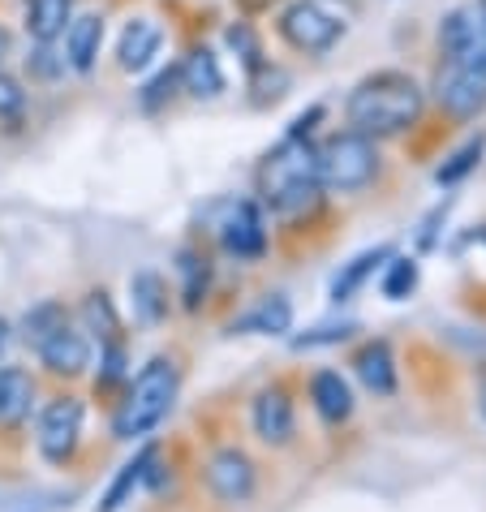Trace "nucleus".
Masks as SVG:
<instances>
[{
    "mask_svg": "<svg viewBox=\"0 0 486 512\" xmlns=\"http://www.w3.org/2000/svg\"><path fill=\"white\" fill-rule=\"evenodd\" d=\"M177 69H181V87L194 99H216L224 91V69H220V56L211 48H194Z\"/></svg>",
    "mask_w": 486,
    "mask_h": 512,
    "instance_id": "obj_18",
    "label": "nucleus"
},
{
    "mask_svg": "<svg viewBox=\"0 0 486 512\" xmlns=\"http://www.w3.org/2000/svg\"><path fill=\"white\" fill-rule=\"evenodd\" d=\"M82 418H87V409H82L78 396H56V401L44 405L39 431H35V444L44 452V461L52 465L74 461V452L82 444Z\"/></svg>",
    "mask_w": 486,
    "mask_h": 512,
    "instance_id": "obj_6",
    "label": "nucleus"
},
{
    "mask_svg": "<svg viewBox=\"0 0 486 512\" xmlns=\"http://www.w3.org/2000/svg\"><path fill=\"white\" fill-rule=\"evenodd\" d=\"M319 160L302 134H289L280 147H271L259 164V198L276 216H302L319 207Z\"/></svg>",
    "mask_w": 486,
    "mask_h": 512,
    "instance_id": "obj_2",
    "label": "nucleus"
},
{
    "mask_svg": "<svg viewBox=\"0 0 486 512\" xmlns=\"http://www.w3.org/2000/svg\"><path fill=\"white\" fill-rule=\"evenodd\" d=\"M69 323V310H65V302H39V306H31L22 315V323H18V332H22V340L26 345H39V340H48L56 327H65Z\"/></svg>",
    "mask_w": 486,
    "mask_h": 512,
    "instance_id": "obj_26",
    "label": "nucleus"
},
{
    "mask_svg": "<svg viewBox=\"0 0 486 512\" xmlns=\"http://www.w3.org/2000/svg\"><path fill=\"white\" fill-rule=\"evenodd\" d=\"M177 276H181V306L198 310L207 302V284H211V263L198 250H181L177 254Z\"/></svg>",
    "mask_w": 486,
    "mask_h": 512,
    "instance_id": "obj_24",
    "label": "nucleus"
},
{
    "mask_svg": "<svg viewBox=\"0 0 486 512\" xmlns=\"http://www.w3.org/2000/svg\"><path fill=\"white\" fill-rule=\"evenodd\" d=\"M181 371L173 358H151L130 383V392L121 396L117 414H112V435L117 439H142L168 418V409L177 401Z\"/></svg>",
    "mask_w": 486,
    "mask_h": 512,
    "instance_id": "obj_3",
    "label": "nucleus"
},
{
    "mask_svg": "<svg viewBox=\"0 0 486 512\" xmlns=\"http://www.w3.org/2000/svg\"><path fill=\"white\" fill-rule=\"evenodd\" d=\"M35 409V379L22 366H0V426L18 431Z\"/></svg>",
    "mask_w": 486,
    "mask_h": 512,
    "instance_id": "obj_16",
    "label": "nucleus"
},
{
    "mask_svg": "<svg viewBox=\"0 0 486 512\" xmlns=\"http://www.w3.org/2000/svg\"><path fill=\"white\" fill-rule=\"evenodd\" d=\"M82 332H91L99 345H117L121 340V315H117V306H112V297L104 289H95L87 293V302H82Z\"/></svg>",
    "mask_w": 486,
    "mask_h": 512,
    "instance_id": "obj_23",
    "label": "nucleus"
},
{
    "mask_svg": "<svg viewBox=\"0 0 486 512\" xmlns=\"http://www.w3.org/2000/svg\"><path fill=\"white\" fill-rule=\"evenodd\" d=\"M314 160H319V181L336 194H357L366 190L379 173V151H375V138L357 134V130H340L314 147Z\"/></svg>",
    "mask_w": 486,
    "mask_h": 512,
    "instance_id": "obj_4",
    "label": "nucleus"
},
{
    "mask_svg": "<svg viewBox=\"0 0 486 512\" xmlns=\"http://www.w3.org/2000/svg\"><path fill=\"white\" fill-rule=\"evenodd\" d=\"M293 327V302L284 293H267L246 319L233 323V332H259V336H284Z\"/></svg>",
    "mask_w": 486,
    "mask_h": 512,
    "instance_id": "obj_20",
    "label": "nucleus"
},
{
    "mask_svg": "<svg viewBox=\"0 0 486 512\" xmlns=\"http://www.w3.org/2000/svg\"><path fill=\"white\" fill-rule=\"evenodd\" d=\"M22 108H26V91L0 69V117H18Z\"/></svg>",
    "mask_w": 486,
    "mask_h": 512,
    "instance_id": "obj_32",
    "label": "nucleus"
},
{
    "mask_svg": "<svg viewBox=\"0 0 486 512\" xmlns=\"http://www.w3.org/2000/svg\"><path fill=\"white\" fill-rule=\"evenodd\" d=\"M35 353H39V366H44L48 375L78 379V375H87V366H91V336L82 332V327L65 323V327H56L48 340H39Z\"/></svg>",
    "mask_w": 486,
    "mask_h": 512,
    "instance_id": "obj_11",
    "label": "nucleus"
},
{
    "mask_svg": "<svg viewBox=\"0 0 486 512\" xmlns=\"http://www.w3.org/2000/svg\"><path fill=\"white\" fill-rule=\"evenodd\" d=\"M155 457H160V452H155V448H142V452H138V457H134L130 465H121L117 482H112V487H108V495H104V500H99V508H95V512H117L121 504H130V495L138 491V482L151 474Z\"/></svg>",
    "mask_w": 486,
    "mask_h": 512,
    "instance_id": "obj_25",
    "label": "nucleus"
},
{
    "mask_svg": "<svg viewBox=\"0 0 486 512\" xmlns=\"http://www.w3.org/2000/svg\"><path fill=\"white\" fill-rule=\"evenodd\" d=\"M9 56H13V35L5 31V26H0V69H5Z\"/></svg>",
    "mask_w": 486,
    "mask_h": 512,
    "instance_id": "obj_34",
    "label": "nucleus"
},
{
    "mask_svg": "<svg viewBox=\"0 0 486 512\" xmlns=\"http://www.w3.org/2000/svg\"><path fill=\"white\" fill-rule=\"evenodd\" d=\"M482 13H486V0H482Z\"/></svg>",
    "mask_w": 486,
    "mask_h": 512,
    "instance_id": "obj_37",
    "label": "nucleus"
},
{
    "mask_svg": "<svg viewBox=\"0 0 486 512\" xmlns=\"http://www.w3.org/2000/svg\"><path fill=\"white\" fill-rule=\"evenodd\" d=\"M228 44H233L237 52H241V61H246L254 74L263 69V52H259V39H254V31L246 22H237V26H228Z\"/></svg>",
    "mask_w": 486,
    "mask_h": 512,
    "instance_id": "obj_30",
    "label": "nucleus"
},
{
    "mask_svg": "<svg viewBox=\"0 0 486 512\" xmlns=\"http://www.w3.org/2000/svg\"><path fill=\"white\" fill-rule=\"evenodd\" d=\"M353 375L362 379L366 392L392 396L396 392V358H392L388 340H366V345L353 353Z\"/></svg>",
    "mask_w": 486,
    "mask_h": 512,
    "instance_id": "obj_15",
    "label": "nucleus"
},
{
    "mask_svg": "<svg viewBox=\"0 0 486 512\" xmlns=\"http://www.w3.org/2000/svg\"><path fill=\"white\" fill-rule=\"evenodd\" d=\"M99 48H104V18H99V13H87V18H74L65 26V65L69 69L87 74Z\"/></svg>",
    "mask_w": 486,
    "mask_h": 512,
    "instance_id": "obj_17",
    "label": "nucleus"
},
{
    "mask_svg": "<svg viewBox=\"0 0 486 512\" xmlns=\"http://www.w3.org/2000/svg\"><path fill=\"white\" fill-rule=\"evenodd\" d=\"M413 289H418V259H409V254H392L388 272H383V297H388V302H405Z\"/></svg>",
    "mask_w": 486,
    "mask_h": 512,
    "instance_id": "obj_27",
    "label": "nucleus"
},
{
    "mask_svg": "<svg viewBox=\"0 0 486 512\" xmlns=\"http://www.w3.org/2000/svg\"><path fill=\"white\" fill-rule=\"evenodd\" d=\"M482 151H486V138L465 142V147L456 151L452 160H448V164H443L439 173H435V177H439V186H456V181H461L465 173H474V168H478V160H482Z\"/></svg>",
    "mask_w": 486,
    "mask_h": 512,
    "instance_id": "obj_28",
    "label": "nucleus"
},
{
    "mask_svg": "<svg viewBox=\"0 0 486 512\" xmlns=\"http://www.w3.org/2000/svg\"><path fill=\"white\" fill-rule=\"evenodd\" d=\"M310 405L327 426H340L353 418V388L340 371H314L310 375Z\"/></svg>",
    "mask_w": 486,
    "mask_h": 512,
    "instance_id": "obj_14",
    "label": "nucleus"
},
{
    "mask_svg": "<svg viewBox=\"0 0 486 512\" xmlns=\"http://www.w3.org/2000/svg\"><path fill=\"white\" fill-rule=\"evenodd\" d=\"M280 35L297 52H327L345 35V18L336 9H327L323 0H293L280 13Z\"/></svg>",
    "mask_w": 486,
    "mask_h": 512,
    "instance_id": "obj_5",
    "label": "nucleus"
},
{
    "mask_svg": "<svg viewBox=\"0 0 486 512\" xmlns=\"http://www.w3.org/2000/svg\"><path fill=\"white\" fill-rule=\"evenodd\" d=\"M349 332H353L349 323H340V327H314V332L297 336L293 345H297V349H319V345H336V340H349Z\"/></svg>",
    "mask_w": 486,
    "mask_h": 512,
    "instance_id": "obj_31",
    "label": "nucleus"
},
{
    "mask_svg": "<svg viewBox=\"0 0 486 512\" xmlns=\"http://www.w3.org/2000/svg\"><path fill=\"white\" fill-rule=\"evenodd\" d=\"M439 39H443V52H448L452 61H465V65H474L486 74V13L482 18L469 9L452 13V18L443 22Z\"/></svg>",
    "mask_w": 486,
    "mask_h": 512,
    "instance_id": "obj_12",
    "label": "nucleus"
},
{
    "mask_svg": "<svg viewBox=\"0 0 486 512\" xmlns=\"http://www.w3.org/2000/svg\"><path fill=\"white\" fill-rule=\"evenodd\" d=\"M177 87H181V69H177V65L164 69V74H155L147 87H142V108H160L164 99L177 95Z\"/></svg>",
    "mask_w": 486,
    "mask_h": 512,
    "instance_id": "obj_29",
    "label": "nucleus"
},
{
    "mask_svg": "<svg viewBox=\"0 0 486 512\" xmlns=\"http://www.w3.org/2000/svg\"><path fill=\"white\" fill-rule=\"evenodd\" d=\"M9 340H13V327H9V319H0V358H5Z\"/></svg>",
    "mask_w": 486,
    "mask_h": 512,
    "instance_id": "obj_35",
    "label": "nucleus"
},
{
    "mask_svg": "<svg viewBox=\"0 0 486 512\" xmlns=\"http://www.w3.org/2000/svg\"><path fill=\"white\" fill-rule=\"evenodd\" d=\"M35 74L39 78H56V74H61V69H65V56H61V61H52V44H39V52H35Z\"/></svg>",
    "mask_w": 486,
    "mask_h": 512,
    "instance_id": "obj_33",
    "label": "nucleus"
},
{
    "mask_svg": "<svg viewBox=\"0 0 486 512\" xmlns=\"http://www.w3.org/2000/svg\"><path fill=\"white\" fill-rule=\"evenodd\" d=\"M426 95L418 87V78L400 74V69H379V74L362 78L349 95V125L366 138H396L409 134L422 121Z\"/></svg>",
    "mask_w": 486,
    "mask_h": 512,
    "instance_id": "obj_1",
    "label": "nucleus"
},
{
    "mask_svg": "<svg viewBox=\"0 0 486 512\" xmlns=\"http://www.w3.org/2000/svg\"><path fill=\"white\" fill-rule=\"evenodd\" d=\"M130 297L142 323H164L168 319V284L160 272H138L130 280Z\"/></svg>",
    "mask_w": 486,
    "mask_h": 512,
    "instance_id": "obj_22",
    "label": "nucleus"
},
{
    "mask_svg": "<svg viewBox=\"0 0 486 512\" xmlns=\"http://www.w3.org/2000/svg\"><path fill=\"white\" fill-rule=\"evenodd\" d=\"M250 426H254V435H259L267 448H289L293 435H297V401H293V392L284 388V383L263 388L259 396H254V405H250Z\"/></svg>",
    "mask_w": 486,
    "mask_h": 512,
    "instance_id": "obj_9",
    "label": "nucleus"
},
{
    "mask_svg": "<svg viewBox=\"0 0 486 512\" xmlns=\"http://www.w3.org/2000/svg\"><path fill=\"white\" fill-rule=\"evenodd\" d=\"M388 259H392V246H375V250H362L357 259H349V263H345V272L332 280V302H336V306H340V302H349V297L362 289V284L375 276Z\"/></svg>",
    "mask_w": 486,
    "mask_h": 512,
    "instance_id": "obj_21",
    "label": "nucleus"
},
{
    "mask_svg": "<svg viewBox=\"0 0 486 512\" xmlns=\"http://www.w3.org/2000/svg\"><path fill=\"white\" fill-rule=\"evenodd\" d=\"M478 414H482V422H486V371L478 375Z\"/></svg>",
    "mask_w": 486,
    "mask_h": 512,
    "instance_id": "obj_36",
    "label": "nucleus"
},
{
    "mask_svg": "<svg viewBox=\"0 0 486 512\" xmlns=\"http://www.w3.org/2000/svg\"><path fill=\"white\" fill-rule=\"evenodd\" d=\"M74 22V0H26V35L35 44H56Z\"/></svg>",
    "mask_w": 486,
    "mask_h": 512,
    "instance_id": "obj_19",
    "label": "nucleus"
},
{
    "mask_svg": "<svg viewBox=\"0 0 486 512\" xmlns=\"http://www.w3.org/2000/svg\"><path fill=\"white\" fill-rule=\"evenodd\" d=\"M216 237H220L224 254H233L237 263L263 259V250H267V216H263V207L254 203V198H233V203H224Z\"/></svg>",
    "mask_w": 486,
    "mask_h": 512,
    "instance_id": "obj_7",
    "label": "nucleus"
},
{
    "mask_svg": "<svg viewBox=\"0 0 486 512\" xmlns=\"http://www.w3.org/2000/svg\"><path fill=\"white\" fill-rule=\"evenodd\" d=\"M435 95H439L443 112H452V117H461V121L478 117V112L486 108V74L448 56V65H443L439 78H435Z\"/></svg>",
    "mask_w": 486,
    "mask_h": 512,
    "instance_id": "obj_10",
    "label": "nucleus"
},
{
    "mask_svg": "<svg viewBox=\"0 0 486 512\" xmlns=\"http://www.w3.org/2000/svg\"><path fill=\"white\" fill-rule=\"evenodd\" d=\"M164 48V31L155 26L151 18H134L125 22V31L117 39V65L125 69V74H142L155 56H160Z\"/></svg>",
    "mask_w": 486,
    "mask_h": 512,
    "instance_id": "obj_13",
    "label": "nucleus"
},
{
    "mask_svg": "<svg viewBox=\"0 0 486 512\" xmlns=\"http://www.w3.org/2000/svg\"><path fill=\"white\" fill-rule=\"evenodd\" d=\"M203 482L220 504H246L259 491V465L246 448H216L203 465Z\"/></svg>",
    "mask_w": 486,
    "mask_h": 512,
    "instance_id": "obj_8",
    "label": "nucleus"
}]
</instances>
